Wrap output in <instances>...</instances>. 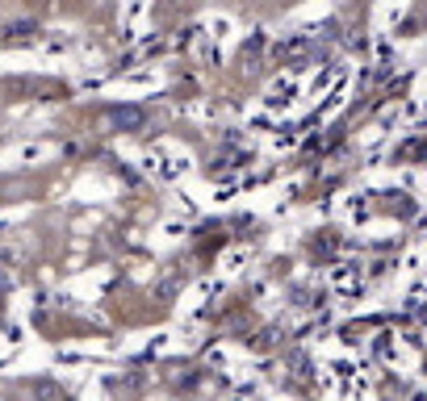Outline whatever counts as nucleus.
<instances>
[{
    "mask_svg": "<svg viewBox=\"0 0 427 401\" xmlns=\"http://www.w3.org/2000/svg\"><path fill=\"white\" fill-rule=\"evenodd\" d=\"M109 121L122 130V134H138L147 126V109L143 105H113L109 109Z\"/></svg>",
    "mask_w": 427,
    "mask_h": 401,
    "instance_id": "obj_1",
    "label": "nucleus"
},
{
    "mask_svg": "<svg viewBox=\"0 0 427 401\" xmlns=\"http://www.w3.org/2000/svg\"><path fill=\"white\" fill-rule=\"evenodd\" d=\"M38 33V21H13L4 29V42H21V38H34Z\"/></svg>",
    "mask_w": 427,
    "mask_h": 401,
    "instance_id": "obj_2",
    "label": "nucleus"
},
{
    "mask_svg": "<svg viewBox=\"0 0 427 401\" xmlns=\"http://www.w3.org/2000/svg\"><path fill=\"white\" fill-rule=\"evenodd\" d=\"M29 393L42 401H59L63 393H59V385H50V381H29Z\"/></svg>",
    "mask_w": 427,
    "mask_h": 401,
    "instance_id": "obj_3",
    "label": "nucleus"
}]
</instances>
